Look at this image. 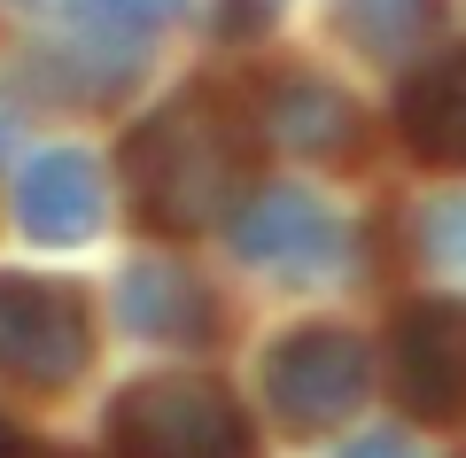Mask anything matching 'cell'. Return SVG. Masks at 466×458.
Masks as SVG:
<instances>
[{
	"mask_svg": "<svg viewBox=\"0 0 466 458\" xmlns=\"http://www.w3.org/2000/svg\"><path fill=\"white\" fill-rule=\"evenodd\" d=\"M133 202L156 233H195L249 187V140L218 101L179 94L133 132Z\"/></svg>",
	"mask_w": 466,
	"mask_h": 458,
	"instance_id": "1",
	"label": "cell"
},
{
	"mask_svg": "<svg viewBox=\"0 0 466 458\" xmlns=\"http://www.w3.org/2000/svg\"><path fill=\"white\" fill-rule=\"evenodd\" d=\"M109 435L125 443V458H257L241 404L195 373L133 381L109 412Z\"/></svg>",
	"mask_w": 466,
	"mask_h": 458,
	"instance_id": "2",
	"label": "cell"
},
{
	"mask_svg": "<svg viewBox=\"0 0 466 458\" xmlns=\"http://www.w3.org/2000/svg\"><path fill=\"white\" fill-rule=\"evenodd\" d=\"M86 303L63 280H32V272H0V381L24 389H70L86 373Z\"/></svg>",
	"mask_w": 466,
	"mask_h": 458,
	"instance_id": "3",
	"label": "cell"
},
{
	"mask_svg": "<svg viewBox=\"0 0 466 458\" xmlns=\"http://www.w3.org/2000/svg\"><path fill=\"white\" fill-rule=\"evenodd\" d=\"M366 389H373V350L350 327H303L265 358L272 412H280L288 427H303V435L350 420V412L366 404Z\"/></svg>",
	"mask_w": 466,
	"mask_h": 458,
	"instance_id": "4",
	"label": "cell"
},
{
	"mask_svg": "<svg viewBox=\"0 0 466 458\" xmlns=\"http://www.w3.org/2000/svg\"><path fill=\"white\" fill-rule=\"evenodd\" d=\"M389 389L420 420H466V311L412 303L389 334Z\"/></svg>",
	"mask_w": 466,
	"mask_h": 458,
	"instance_id": "5",
	"label": "cell"
},
{
	"mask_svg": "<svg viewBox=\"0 0 466 458\" xmlns=\"http://www.w3.org/2000/svg\"><path fill=\"white\" fill-rule=\"evenodd\" d=\"M233 249H241L249 264H265V272L319 280L350 249V233L327 218V202L296 195V187H265V195H249L241 218H233Z\"/></svg>",
	"mask_w": 466,
	"mask_h": 458,
	"instance_id": "6",
	"label": "cell"
},
{
	"mask_svg": "<svg viewBox=\"0 0 466 458\" xmlns=\"http://www.w3.org/2000/svg\"><path fill=\"white\" fill-rule=\"evenodd\" d=\"M101 164L86 148H47L32 156L16 179V226L47 249H70V241H94L101 233Z\"/></svg>",
	"mask_w": 466,
	"mask_h": 458,
	"instance_id": "7",
	"label": "cell"
},
{
	"mask_svg": "<svg viewBox=\"0 0 466 458\" xmlns=\"http://www.w3.org/2000/svg\"><path fill=\"white\" fill-rule=\"evenodd\" d=\"M116 303H125V327L148 334V342H202L210 334V295L179 272L171 257H148L116 280Z\"/></svg>",
	"mask_w": 466,
	"mask_h": 458,
	"instance_id": "8",
	"label": "cell"
},
{
	"mask_svg": "<svg viewBox=\"0 0 466 458\" xmlns=\"http://www.w3.org/2000/svg\"><path fill=\"white\" fill-rule=\"evenodd\" d=\"M397 125H404V140H412L420 156H435V164H466V47L443 55V63H428L412 86H404Z\"/></svg>",
	"mask_w": 466,
	"mask_h": 458,
	"instance_id": "9",
	"label": "cell"
},
{
	"mask_svg": "<svg viewBox=\"0 0 466 458\" xmlns=\"http://www.w3.org/2000/svg\"><path fill=\"white\" fill-rule=\"evenodd\" d=\"M265 125H272V140L296 148V156H350V148H358V109H350L334 86H319V78L280 86L272 109H265Z\"/></svg>",
	"mask_w": 466,
	"mask_h": 458,
	"instance_id": "10",
	"label": "cell"
},
{
	"mask_svg": "<svg viewBox=\"0 0 466 458\" xmlns=\"http://www.w3.org/2000/svg\"><path fill=\"white\" fill-rule=\"evenodd\" d=\"M435 24V0H342V39L366 55H404Z\"/></svg>",
	"mask_w": 466,
	"mask_h": 458,
	"instance_id": "11",
	"label": "cell"
},
{
	"mask_svg": "<svg viewBox=\"0 0 466 458\" xmlns=\"http://www.w3.org/2000/svg\"><path fill=\"white\" fill-rule=\"evenodd\" d=\"M70 8H78V24L101 32V39H148V32H164V24L179 16L187 0H70Z\"/></svg>",
	"mask_w": 466,
	"mask_h": 458,
	"instance_id": "12",
	"label": "cell"
},
{
	"mask_svg": "<svg viewBox=\"0 0 466 458\" xmlns=\"http://www.w3.org/2000/svg\"><path fill=\"white\" fill-rule=\"evenodd\" d=\"M420 257L443 264L451 280H466V195H443L420 210Z\"/></svg>",
	"mask_w": 466,
	"mask_h": 458,
	"instance_id": "13",
	"label": "cell"
},
{
	"mask_svg": "<svg viewBox=\"0 0 466 458\" xmlns=\"http://www.w3.org/2000/svg\"><path fill=\"white\" fill-rule=\"evenodd\" d=\"M272 24V0H218V32H257Z\"/></svg>",
	"mask_w": 466,
	"mask_h": 458,
	"instance_id": "14",
	"label": "cell"
},
{
	"mask_svg": "<svg viewBox=\"0 0 466 458\" xmlns=\"http://www.w3.org/2000/svg\"><path fill=\"white\" fill-rule=\"evenodd\" d=\"M342 458H420L412 443H389V435H366V443H350Z\"/></svg>",
	"mask_w": 466,
	"mask_h": 458,
	"instance_id": "15",
	"label": "cell"
},
{
	"mask_svg": "<svg viewBox=\"0 0 466 458\" xmlns=\"http://www.w3.org/2000/svg\"><path fill=\"white\" fill-rule=\"evenodd\" d=\"M0 458H24V435H16L8 420H0Z\"/></svg>",
	"mask_w": 466,
	"mask_h": 458,
	"instance_id": "16",
	"label": "cell"
}]
</instances>
